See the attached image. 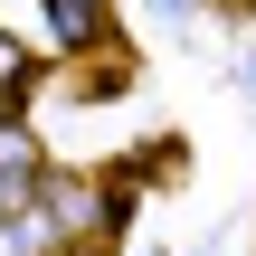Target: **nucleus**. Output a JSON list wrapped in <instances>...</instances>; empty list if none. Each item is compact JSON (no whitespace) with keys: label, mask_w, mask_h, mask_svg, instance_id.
I'll use <instances>...</instances> for the list:
<instances>
[{"label":"nucleus","mask_w":256,"mask_h":256,"mask_svg":"<svg viewBox=\"0 0 256 256\" xmlns=\"http://www.w3.org/2000/svg\"><path fill=\"white\" fill-rule=\"evenodd\" d=\"M48 19H57V38H66V48L104 38V0H48Z\"/></svg>","instance_id":"nucleus-2"},{"label":"nucleus","mask_w":256,"mask_h":256,"mask_svg":"<svg viewBox=\"0 0 256 256\" xmlns=\"http://www.w3.org/2000/svg\"><path fill=\"white\" fill-rule=\"evenodd\" d=\"M28 190H48V171H38V142L0 114V209H19Z\"/></svg>","instance_id":"nucleus-1"},{"label":"nucleus","mask_w":256,"mask_h":256,"mask_svg":"<svg viewBox=\"0 0 256 256\" xmlns=\"http://www.w3.org/2000/svg\"><path fill=\"white\" fill-rule=\"evenodd\" d=\"M0 256H10V218H0Z\"/></svg>","instance_id":"nucleus-3"}]
</instances>
